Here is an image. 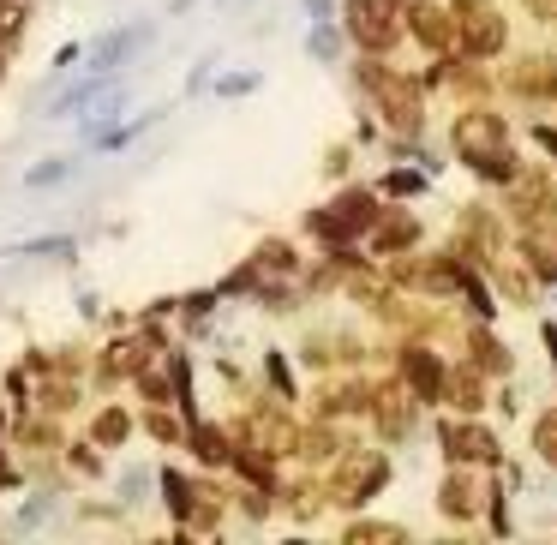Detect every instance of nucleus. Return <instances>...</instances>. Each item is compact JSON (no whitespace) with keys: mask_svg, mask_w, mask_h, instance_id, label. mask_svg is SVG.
<instances>
[{"mask_svg":"<svg viewBox=\"0 0 557 545\" xmlns=\"http://www.w3.org/2000/svg\"><path fill=\"white\" fill-rule=\"evenodd\" d=\"M456 150H462L468 162H480L486 174H510L504 120H498V114H462V120H456Z\"/></svg>","mask_w":557,"mask_h":545,"instance_id":"obj_1","label":"nucleus"},{"mask_svg":"<svg viewBox=\"0 0 557 545\" xmlns=\"http://www.w3.org/2000/svg\"><path fill=\"white\" fill-rule=\"evenodd\" d=\"M462 42H468V54H492V48L504 42L498 12H492V6H480V0H462Z\"/></svg>","mask_w":557,"mask_h":545,"instance_id":"obj_2","label":"nucleus"},{"mask_svg":"<svg viewBox=\"0 0 557 545\" xmlns=\"http://www.w3.org/2000/svg\"><path fill=\"white\" fill-rule=\"evenodd\" d=\"M444 444H450V456H462V462H492V456H498V444H492L486 432H474V426H468V432H456V426H450V432H444Z\"/></svg>","mask_w":557,"mask_h":545,"instance_id":"obj_3","label":"nucleus"},{"mask_svg":"<svg viewBox=\"0 0 557 545\" xmlns=\"http://www.w3.org/2000/svg\"><path fill=\"white\" fill-rule=\"evenodd\" d=\"M354 36H366V42H390V36H396L378 0H354Z\"/></svg>","mask_w":557,"mask_h":545,"instance_id":"obj_4","label":"nucleus"},{"mask_svg":"<svg viewBox=\"0 0 557 545\" xmlns=\"http://www.w3.org/2000/svg\"><path fill=\"white\" fill-rule=\"evenodd\" d=\"M444 510H450V516H468V510H474V492H468V480H450V486H444Z\"/></svg>","mask_w":557,"mask_h":545,"instance_id":"obj_5","label":"nucleus"},{"mask_svg":"<svg viewBox=\"0 0 557 545\" xmlns=\"http://www.w3.org/2000/svg\"><path fill=\"white\" fill-rule=\"evenodd\" d=\"M414 30H420V42H444V12H414Z\"/></svg>","mask_w":557,"mask_h":545,"instance_id":"obj_6","label":"nucleus"},{"mask_svg":"<svg viewBox=\"0 0 557 545\" xmlns=\"http://www.w3.org/2000/svg\"><path fill=\"white\" fill-rule=\"evenodd\" d=\"M408 372H414V384H420V390H426V396H432V390H438V366H432V360H426V354H414V360H408Z\"/></svg>","mask_w":557,"mask_h":545,"instance_id":"obj_7","label":"nucleus"},{"mask_svg":"<svg viewBox=\"0 0 557 545\" xmlns=\"http://www.w3.org/2000/svg\"><path fill=\"white\" fill-rule=\"evenodd\" d=\"M540 456L557 462V414H552V420H540Z\"/></svg>","mask_w":557,"mask_h":545,"instance_id":"obj_8","label":"nucleus"}]
</instances>
